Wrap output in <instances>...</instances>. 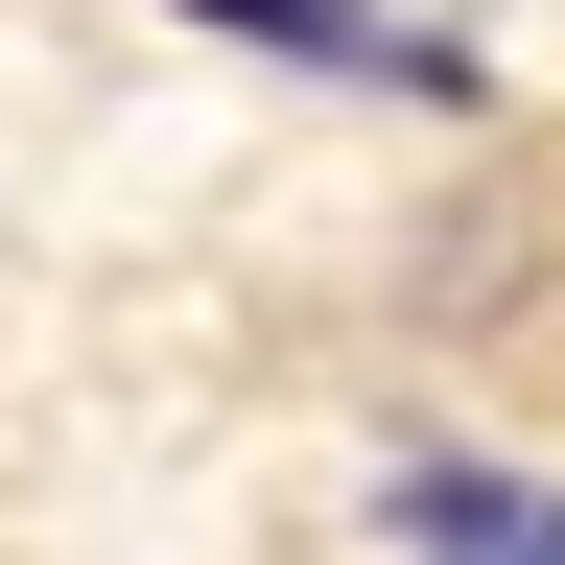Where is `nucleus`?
<instances>
[{"label": "nucleus", "mask_w": 565, "mask_h": 565, "mask_svg": "<svg viewBox=\"0 0 565 565\" xmlns=\"http://www.w3.org/2000/svg\"><path fill=\"white\" fill-rule=\"evenodd\" d=\"M189 47H259V71H330V95H401V118H494V47L424 24V0H166Z\"/></svg>", "instance_id": "f257e3e1"}, {"label": "nucleus", "mask_w": 565, "mask_h": 565, "mask_svg": "<svg viewBox=\"0 0 565 565\" xmlns=\"http://www.w3.org/2000/svg\"><path fill=\"white\" fill-rule=\"evenodd\" d=\"M377 542H401V565H565V471H471V448H401V471H377Z\"/></svg>", "instance_id": "f03ea898"}]
</instances>
